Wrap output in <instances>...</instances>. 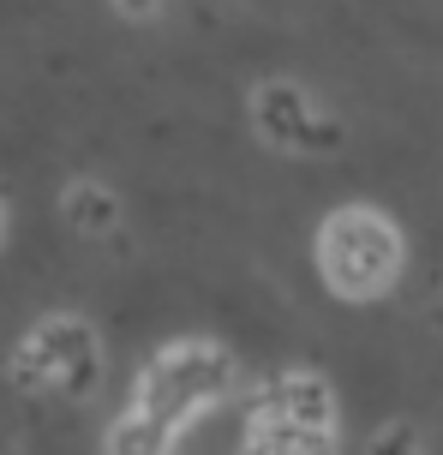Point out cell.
<instances>
[{
	"label": "cell",
	"mask_w": 443,
	"mask_h": 455,
	"mask_svg": "<svg viewBox=\"0 0 443 455\" xmlns=\"http://www.w3.org/2000/svg\"><path fill=\"white\" fill-rule=\"evenodd\" d=\"M240 455H329V437H312V432H264L252 426Z\"/></svg>",
	"instance_id": "cell-8"
},
{
	"label": "cell",
	"mask_w": 443,
	"mask_h": 455,
	"mask_svg": "<svg viewBox=\"0 0 443 455\" xmlns=\"http://www.w3.org/2000/svg\"><path fill=\"white\" fill-rule=\"evenodd\" d=\"M19 378L36 389H60V395H91L102 378V347H96L91 323L43 318L19 341Z\"/></svg>",
	"instance_id": "cell-3"
},
{
	"label": "cell",
	"mask_w": 443,
	"mask_h": 455,
	"mask_svg": "<svg viewBox=\"0 0 443 455\" xmlns=\"http://www.w3.org/2000/svg\"><path fill=\"white\" fill-rule=\"evenodd\" d=\"M60 210H67V222L78 228V234H115V222H120V198L96 180H72Z\"/></svg>",
	"instance_id": "cell-7"
},
{
	"label": "cell",
	"mask_w": 443,
	"mask_h": 455,
	"mask_svg": "<svg viewBox=\"0 0 443 455\" xmlns=\"http://www.w3.org/2000/svg\"><path fill=\"white\" fill-rule=\"evenodd\" d=\"M0 234H6V210H0Z\"/></svg>",
	"instance_id": "cell-10"
},
{
	"label": "cell",
	"mask_w": 443,
	"mask_h": 455,
	"mask_svg": "<svg viewBox=\"0 0 443 455\" xmlns=\"http://www.w3.org/2000/svg\"><path fill=\"white\" fill-rule=\"evenodd\" d=\"M252 426H264V432L329 437V432H336V395H329V384H324V378H312V371H281V378H270V384L257 389Z\"/></svg>",
	"instance_id": "cell-5"
},
{
	"label": "cell",
	"mask_w": 443,
	"mask_h": 455,
	"mask_svg": "<svg viewBox=\"0 0 443 455\" xmlns=\"http://www.w3.org/2000/svg\"><path fill=\"white\" fill-rule=\"evenodd\" d=\"M252 120L276 150H336V138H342L336 120H329L300 84H288V78H270V84L252 96Z\"/></svg>",
	"instance_id": "cell-4"
},
{
	"label": "cell",
	"mask_w": 443,
	"mask_h": 455,
	"mask_svg": "<svg viewBox=\"0 0 443 455\" xmlns=\"http://www.w3.org/2000/svg\"><path fill=\"white\" fill-rule=\"evenodd\" d=\"M228 389H233L228 347H216V341H174V347H162L156 360L144 365L132 408L174 426V432H186L192 419L210 413Z\"/></svg>",
	"instance_id": "cell-2"
},
{
	"label": "cell",
	"mask_w": 443,
	"mask_h": 455,
	"mask_svg": "<svg viewBox=\"0 0 443 455\" xmlns=\"http://www.w3.org/2000/svg\"><path fill=\"white\" fill-rule=\"evenodd\" d=\"M120 12H126V19H150V12H156V6H162V0H115Z\"/></svg>",
	"instance_id": "cell-9"
},
{
	"label": "cell",
	"mask_w": 443,
	"mask_h": 455,
	"mask_svg": "<svg viewBox=\"0 0 443 455\" xmlns=\"http://www.w3.org/2000/svg\"><path fill=\"white\" fill-rule=\"evenodd\" d=\"M318 270L342 299H377L401 275V228L372 204H348L318 228Z\"/></svg>",
	"instance_id": "cell-1"
},
{
	"label": "cell",
	"mask_w": 443,
	"mask_h": 455,
	"mask_svg": "<svg viewBox=\"0 0 443 455\" xmlns=\"http://www.w3.org/2000/svg\"><path fill=\"white\" fill-rule=\"evenodd\" d=\"M174 443H180V432L174 426H162V419H150V413H120L115 426H108V437H102V450L108 455H174Z\"/></svg>",
	"instance_id": "cell-6"
}]
</instances>
